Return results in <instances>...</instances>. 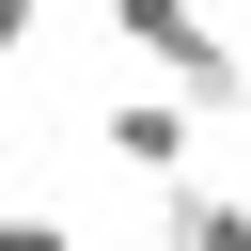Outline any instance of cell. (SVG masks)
<instances>
[{"instance_id":"1","label":"cell","mask_w":251,"mask_h":251,"mask_svg":"<svg viewBox=\"0 0 251 251\" xmlns=\"http://www.w3.org/2000/svg\"><path fill=\"white\" fill-rule=\"evenodd\" d=\"M110 47H141V63L173 78V110H204V126H220V110H235V78H251V63H235L204 16H173V0H110Z\"/></svg>"},{"instance_id":"2","label":"cell","mask_w":251,"mask_h":251,"mask_svg":"<svg viewBox=\"0 0 251 251\" xmlns=\"http://www.w3.org/2000/svg\"><path fill=\"white\" fill-rule=\"evenodd\" d=\"M94 157H110V173H157V188H188V157H204V110H173V94H110V110H94Z\"/></svg>"},{"instance_id":"3","label":"cell","mask_w":251,"mask_h":251,"mask_svg":"<svg viewBox=\"0 0 251 251\" xmlns=\"http://www.w3.org/2000/svg\"><path fill=\"white\" fill-rule=\"evenodd\" d=\"M157 251H251V188H220V173H188V188L157 204Z\"/></svg>"},{"instance_id":"4","label":"cell","mask_w":251,"mask_h":251,"mask_svg":"<svg viewBox=\"0 0 251 251\" xmlns=\"http://www.w3.org/2000/svg\"><path fill=\"white\" fill-rule=\"evenodd\" d=\"M0 251H78V220L63 204H0Z\"/></svg>"},{"instance_id":"5","label":"cell","mask_w":251,"mask_h":251,"mask_svg":"<svg viewBox=\"0 0 251 251\" xmlns=\"http://www.w3.org/2000/svg\"><path fill=\"white\" fill-rule=\"evenodd\" d=\"M0 63H31V0H0Z\"/></svg>"}]
</instances>
